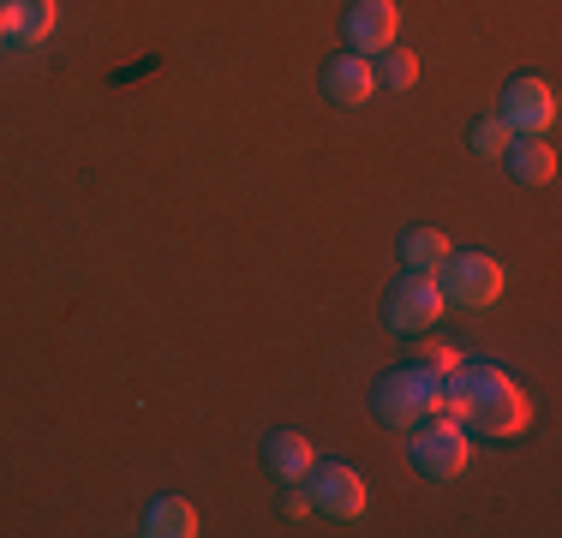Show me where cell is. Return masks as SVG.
<instances>
[{
  "label": "cell",
  "mask_w": 562,
  "mask_h": 538,
  "mask_svg": "<svg viewBox=\"0 0 562 538\" xmlns=\"http://www.w3.org/2000/svg\"><path fill=\"white\" fill-rule=\"evenodd\" d=\"M144 533L150 538H198V508L186 496H156L144 508Z\"/></svg>",
  "instance_id": "4fadbf2b"
},
{
  "label": "cell",
  "mask_w": 562,
  "mask_h": 538,
  "mask_svg": "<svg viewBox=\"0 0 562 538\" xmlns=\"http://www.w3.org/2000/svg\"><path fill=\"white\" fill-rule=\"evenodd\" d=\"M449 234H437V227H413V234H401V264L407 269H425V276H437L449 258Z\"/></svg>",
  "instance_id": "5bb4252c"
},
{
  "label": "cell",
  "mask_w": 562,
  "mask_h": 538,
  "mask_svg": "<svg viewBox=\"0 0 562 538\" xmlns=\"http://www.w3.org/2000/svg\"><path fill=\"white\" fill-rule=\"evenodd\" d=\"M443 312H449V300H443V288H437V276H425V269H407V281L390 293V323L407 329V335L437 329Z\"/></svg>",
  "instance_id": "8992f818"
},
{
  "label": "cell",
  "mask_w": 562,
  "mask_h": 538,
  "mask_svg": "<svg viewBox=\"0 0 562 538\" xmlns=\"http://www.w3.org/2000/svg\"><path fill=\"white\" fill-rule=\"evenodd\" d=\"M371 407L383 413L390 425H425L431 413H443V371L431 366H401L378 383Z\"/></svg>",
  "instance_id": "7a4b0ae2"
},
{
  "label": "cell",
  "mask_w": 562,
  "mask_h": 538,
  "mask_svg": "<svg viewBox=\"0 0 562 538\" xmlns=\"http://www.w3.org/2000/svg\"><path fill=\"white\" fill-rule=\"evenodd\" d=\"M0 43H7V36H0Z\"/></svg>",
  "instance_id": "d6986e66"
},
{
  "label": "cell",
  "mask_w": 562,
  "mask_h": 538,
  "mask_svg": "<svg viewBox=\"0 0 562 538\" xmlns=\"http://www.w3.org/2000/svg\"><path fill=\"white\" fill-rule=\"evenodd\" d=\"M497 114L508 120L515 138H539V132H551V120H557V90L544 85V78H508Z\"/></svg>",
  "instance_id": "5b68a950"
},
{
  "label": "cell",
  "mask_w": 562,
  "mask_h": 538,
  "mask_svg": "<svg viewBox=\"0 0 562 538\" xmlns=\"http://www.w3.org/2000/svg\"><path fill=\"white\" fill-rule=\"evenodd\" d=\"M371 72H378L390 90H413V78H419V54H407V48H383V66H371Z\"/></svg>",
  "instance_id": "2e32d148"
},
{
  "label": "cell",
  "mask_w": 562,
  "mask_h": 538,
  "mask_svg": "<svg viewBox=\"0 0 562 538\" xmlns=\"http://www.w3.org/2000/svg\"><path fill=\"white\" fill-rule=\"evenodd\" d=\"M281 508H288V520L312 515V491H305V484H288V496H281Z\"/></svg>",
  "instance_id": "ac0fdd59"
},
{
  "label": "cell",
  "mask_w": 562,
  "mask_h": 538,
  "mask_svg": "<svg viewBox=\"0 0 562 538\" xmlns=\"http://www.w3.org/2000/svg\"><path fill=\"white\" fill-rule=\"evenodd\" d=\"M437 288H443L449 305L485 312V305L503 300V264L485 258V251H449L443 269H437Z\"/></svg>",
  "instance_id": "3957f363"
},
{
  "label": "cell",
  "mask_w": 562,
  "mask_h": 538,
  "mask_svg": "<svg viewBox=\"0 0 562 538\" xmlns=\"http://www.w3.org/2000/svg\"><path fill=\"white\" fill-rule=\"evenodd\" d=\"M467 455H473V442H467L461 419L431 413V419H425V430H413L407 461H413V473H425V479H461V473H467Z\"/></svg>",
  "instance_id": "277c9868"
},
{
  "label": "cell",
  "mask_w": 562,
  "mask_h": 538,
  "mask_svg": "<svg viewBox=\"0 0 562 538\" xmlns=\"http://www.w3.org/2000/svg\"><path fill=\"white\" fill-rule=\"evenodd\" d=\"M413 366H431V371H454V366H461V354H454V347H443V341H419V347H413Z\"/></svg>",
  "instance_id": "e0dca14e"
},
{
  "label": "cell",
  "mask_w": 562,
  "mask_h": 538,
  "mask_svg": "<svg viewBox=\"0 0 562 538\" xmlns=\"http://www.w3.org/2000/svg\"><path fill=\"white\" fill-rule=\"evenodd\" d=\"M263 467H270L281 484H305L312 467H317V455H312V442H305L300 430H270V442H263Z\"/></svg>",
  "instance_id": "8fae6325"
},
{
  "label": "cell",
  "mask_w": 562,
  "mask_h": 538,
  "mask_svg": "<svg viewBox=\"0 0 562 538\" xmlns=\"http://www.w3.org/2000/svg\"><path fill=\"white\" fill-rule=\"evenodd\" d=\"M503 168L515 173L520 186H551V173H557V150H551V144H539V138H508Z\"/></svg>",
  "instance_id": "7c38bea8"
},
{
  "label": "cell",
  "mask_w": 562,
  "mask_h": 538,
  "mask_svg": "<svg viewBox=\"0 0 562 538\" xmlns=\"http://www.w3.org/2000/svg\"><path fill=\"white\" fill-rule=\"evenodd\" d=\"M324 97L341 108H359V102L378 97V72H371L366 54H341V60L324 66Z\"/></svg>",
  "instance_id": "9c48e42d"
},
{
  "label": "cell",
  "mask_w": 562,
  "mask_h": 538,
  "mask_svg": "<svg viewBox=\"0 0 562 538\" xmlns=\"http://www.w3.org/2000/svg\"><path fill=\"white\" fill-rule=\"evenodd\" d=\"M508 120L503 114H491V120H473V132H467V144H473V156H485V161H503V150H508Z\"/></svg>",
  "instance_id": "9a60e30c"
},
{
  "label": "cell",
  "mask_w": 562,
  "mask_h": 538,
  "mask_svg": "<svg viewBox=\"0 0 562 538\" xmlns=\"http://www.w3.org/2000/svg\"><path fill=\"white\" fill-rule=\"evenodd\" d=\"M305 484H312V508H324V515H341V520L366 515V479H359L353 467H341V461L312 467Z\"/></svg>",
  "instance_id": "ba28073f"
},
{
  "label": "cell",
  "mask_w": 562,
  "mask_h": 538,
  "mask_svg": "<svg viewBox=\"0 0 562 538\" xmlns=\"http://www.w3.org/2000/svg\"><path fill=\"white\" fill-rule=\"evenodd\" d=\"M55 31V0H0V36L19 48H36L48 43Z\"/></svg>",
  "instance_id": "30bf717a"
},
{
  "label": "cell",
  "mask_w": 562,
  "mask_h": 538,
  "mask_svg": "<svg viewBox=\"0 0 562 538\" xmlns=\"http://www.w3.org/2000/svg\"><path fill=\"white\" fill-rule=\"evenodd\" d=\"M443 413L473 430H485V437H520V430L532 425V401L527 389L515 383L503 366H454L443 377Z\"/></svg>",
  "instance_id": "6da1fadb"
},
{
  "label": "cell",
  "mask_w": 562,
  "mask_h": 538,
  "mask_svg": "<svg viewBox=\"0 0 562 538\" xmlns=\"http://www.w3.org/2000/svg\"><path fill=\"white\" fill-rule=\"evenodd\" d=\"M395 24H401L395 0H353V7H347V19H341V31H347V48L371 60V54L395 48Z\"/></svg>",
  "instance_id": "52a82bcc"
}]
</instances>
